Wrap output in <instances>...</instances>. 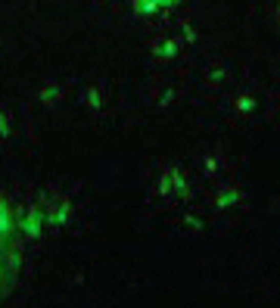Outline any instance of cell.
Wrapping results in <instances>:
<instances>
[{
	"label": "cell",
	"mask_w": 280,
	"mask_h": 308,
	"mask_svg": "<svg viewBox=\"0 0 280 308\" xmlns=\"http://www.w3.org/2000/svg\"><path fill=\"white\" fill-rule=\"evenodd\" d=\"M230 203H240V190H224L218 196V206H230Z\"/></svg>",
	"instance_id": "obj_1"
},
{
	"label": "cell",
	"mask_w": 280,
	"mask_h": 308,
	"mask_svg": "<svg viewBox=\"0 0 280 308\" xmlns=\"http://www.w3.org/2000/svg\"><path fill=\"white\" fill-rule=\"evenodd\" d=\"M240 109H243V112L255 109V100H252V97H240Z\"/></svg>",
	"instance_id": "obj_2"
},
{
	"label": "cell",
	"mask_w": 280,
	"mask_h": 308,
	"mask_svg": "<svg viewBox=\"0 0 280 308\" xmlns=\"http://www.w3.org/2000/svg\"><path fill=\"white\" fill-rule=\"evenodd\" d=\"M277 19H280V7H277Z\"/></svg>",
	"instance_id": "obj_3"
}]
</instances>
